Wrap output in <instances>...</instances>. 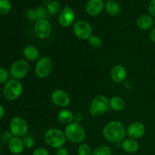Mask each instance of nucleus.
I'll list each match as a JSON object with an SVG mask.
<instances>
[{
	"mask_svg": "<svg viewBox=\"0 0 155 155\" xmlns=\"http://www.w3.org/2000/svg\"><path fill=\"white\" fill-rule=\"evenodd\" d=\"M102 134L107 142L118 145L126 139L127 128L120 121L111 120L105 124L102 130Z\"/></svg>",
	"mask_w": 155,
	"mask_h": 155,
	"instance_id": "obj_1",
	"label": "nucleus"
},
{
	"mask_svg": "<svg viewBox=\"0 0 155 155\" xmlns=\"http://www.w3.org/2000/svg\"><path fill=\"white\" fill-rule=\"evenodd\" d=\"M44 140L50 148L58 149L64 147L68 139L64 132L59 129L51 128L46 130L44 133Z\"/></svg>",
	"mask_w": 155,
	"mask_h": 155,
	"instance_id": "obj_2",
	"label": "nucleus"
},
{
	"mask_svg": "<svg viewBox=\"0 0 155 155\" xmlns=\"http://www.w3.org/2000/svg\"><path fill=\"white\" fill-rule=\"evenodd\" d=\"M24 87L20 80L12 79L9 80L3 87L2 95L8 101H15L22 95Z\"/></svg>",
	"mask_w": 155,
	"mask_h": 155,
	"instance_id": "obj_3",
	"label": "nucleus"
},
{
	"mask_svg": "<svg viewBox=\"0 0 155 155\" xmlns=\"http://www.w3.org/2000/svg\"><path fill=\"white\" fill-rule=\"evenodd\" d=\"M64 132L67 139L72 143L82 144V142L86 139V130L80 124L74 122L71 123L69 125L66 126Z\"/></svg>",
	"mask_w": 155,
	"mask_h": 155,
	"instance_id": "obj_4",
	"label": "nucleus"
},
{
	"mask_svg": "<svg viewBox=\"0 0 155 155\" xmlns=\"http://www.w3.org/2000/svg\"><path fill=\"white\" fill-rule=\"evenodd\" d=\"M110 108V100L106 96L99 95L92 100L89 111L92 116L99 117L105 114Z\"/></svg>",
	"mask_w": 155,
	"mask_h": 155,
	"instance_id": "obj_5",
	"label": "nucleus"
},
{
	"mask_svg": "<svg viewBox=\"0 0 155 155\" xmlns=\"http://www.w3.org/2000/svg\"><path fill=\"white\" fill-rule=\"evenodd\" d=\"M30 69V64L26 59H18L11 65L9 74L13 79L21 80L27 77Z\"/></svg>",
	"mask_w": 155,
	"mask_h": 155,
	"instance_id": "obj_6",
	"label": "nucleus"
},
{
	"mask_svg": "<svg viewBox=\"0 0 155 155\" xmlns=\"http://www.w3.org/2000/svg\"><path fill=\"white\" fill-rule=\"evenodd\" d=\"M29 130L28 123L21 117H15L12 118L9 124V131L15 137L25 136Z\"/></svg>",
	"mask_w": 155,
	"mask_h": 155,
	"instance_id": "obj_7",
	"label": "nucleus"
},
{
	"mask_svg": "<svg viewBox=\"0 0 155 155\" xmlns=\"http://www.w3.org/2000/svg\"><path fill=\"white\" fill-rule=\"evenodd\" d=\"M53 69V62L49 57L39 58L35 67V74L40 79H45L51 74Z\"/></svg>",
	"mask_w": 155,
	"mask_h": 155,
	"instance_id": "obj_8",
	"label": "nucleus"
},
{
	"mask_svg": "<svg viewBox=\"0 0 155 155\" xmlns=\"http://www.w3.org/2000/svg\"><path fill=\"white\" fill-rule=\"evenodd\" d=\"M74 33L78 39L82 40H87L92 35V27L89 23L85 21H77L73 26Z\"/></svg>",
	"mask_w": 155,
	"mask_h": 155,
	"instance_id": "obj_9",
	"label": "nucleus"
},
{
	"mask_svg": "<svg viewBox=\"0 0 155 155\" xmlns=\"http://www.w3.org/2000/svg\"><path fill=\"white\" fill-rule=\"evenodd\" d=\"M33 30L39 39H47L51 35L52 27L49 21L46 19L37 20L34 23Z\"/></svg>",
	"mask_w": 155,
	"mask_h": 155,
	"instance_id": "obj_10",
	"label": "nucleus"
},
{
	"mask_svg": "<svg viewBox=\"0 0 155 155\" xmlns=\"http://www.w3.org/2000/svg\"><path fill=\"white\" fill-rule=\"evenodd\" d=\"M51 101L59 107H66L71 103V97L62 89H54L51 94Z\"/></svg>",
	"mask_w": 155,
	"mask_h": 155,
	"instance_id": "obj_11",
	"label": "nucleus"
},
{
	"mask_svg": "<svg viewBox=\"0 0 155 155\" xmlns=\"http://www.w3.org/2000/svg\"><path fill=\"white\" fill-rule=\"evenodd\" d=\"M146 132V128L142 123L135 121L129 124L127 127V136L130 139H138L143 137Z\"/></svg>",
	"mask_w": 155,
	"mask_h": 155,
	"instance_id": "obj_12",
	"label": "nucleus"
},
{
	"mask_svg": "<svg viewBox=\"0 0 155 155\" xmlns=\"http://www.w3.org/2000/svg\"><path fill=\"white\" fill-rule=\"evenodd\" d=\"M75 20V12L69 6H65L58 15V23L64 28L71 27Z\"/></svg>",
	"mask_w": 155,
	"mask_h": 155,
	"instance_id": "obj_13",
	"label": "nucleus"
},
{
	"mask_svg": "<svg viewBox=\"0 0 155 155\" xmlns=\"http://www.w3.org/2000/svg\"><path fill=\"white\" fill-rule=\"evenodd\" d=\"M110 78L115 83H123L127 77V71L125 67L121 64L114 65L110 70Z\"/></svg>",
	"mask_w": 155,
	"mask_h": 155,
	"instance_id": "obj_14",
	"label": "nucleus"
},
{
	"mask_svg": "<svg viewBox=\"0 0 155 155\" xmlns=\"http://www.w3.org/2000/svg\"><path fill=\"white\" fill-rule=\"evenodd\" d=\"M104 5L103 0H89L86 5V12L90 16H97L103 12Z\"/></svg>",
	"mask_w": 155,
	"mask_h": 155,
	"instance_id": "obj_15",
	"label": "nucleus"
},
{
	"mask_svg": "<svg viewBox=\"0 0 155 155\" xmlns=\"http://www.w3.org/2000/svg\"><path fill=\"white\" fill-rule=\"evenodd\" d=\"M8 148L9 151L14 155L21 154L24 150V141L21 138L14 136L12 140L8 144Z\"/></svg>",
	"mask_w": 155,
	"mask_h": 155,
	"instance_id": "obj_16",
	"label": "nucleus"
},
{
	"mask_svg": "<svg viewBox=\"0 0 155 155\" xmlns=\"http://www.w3.org/2000/svg\"><path fill=\"white\" fill-rule=\"evenodd\" d=\"M120 146L123 151L127 154H136L139 150V144L137 140L133 139H125L120 143Z\"/></svg>",
	"mask_w": 155,
	"mask_h": 155,
	"instance_id": "obj_17",
	"label": "nucleus"
},
{
	"mask_svg": "<svg viewBox=\"0 0 155 155\" xmlns=\"http://www.w3.org/2000/svg\"><path fill=\"white\" fill-rule=\"evenodd\" d=\"M23 55L27 61H36L39 58V51L34 45H28L24 48Z\"/></svg>",
	"mask_w": 155,
	"mask_h": 155,
	"instance_id": "obj_18",
	"label": "nucleus"
},
{
	"mask_svg": "<svg viewBox=\"0 0 155 155\" xmlns=\"http://www.w3.org/2000/svg\"><path fill=\"white\" fill-rule=\"evenodd\" d=\"M154 24V18L150 15H143L139 17L136 21V25L140 30H148L153 27Z\"/></svg>",
	"mask_w": 155,
	"mask_h": 155,
	"instance_id": "obj_19",
	"label": "nucleus"
},
{
	"mask_svg": "<svg viewBox=\"0 0 155 155\" xmlns=\"http://www.w3.org/2000/svg\"><path fill=\"white\" fill-rule=\"evenodd\" d=\"M57 118L60 124L68 126L74 122V114L68 109H63L58 112Z\"/></svg>",
	"mask_w": 155,
	"mask_h": 155,
	"instance_id": "obj_20",
	"label": "nucleus"
},
{
	"mask_svg": "<svg viewBox=\"0 0 155 155\" xmlns=\"http://www.w3.org/2000/svg\"><path fill=\"white\" fill-rule=\"evenodd\" d=\"M110 100V107L112 110L115 111H121L124 110L126 107V102L123 98L120 96H115L112 97Z\"/></svg>",
	"mask_w": 155,
	"mask_h": 155,
	"instance_id": "obj_21",
	"label": "nucleus"
},
{
	"mask_svg": "<svg viewBox=\"0 0 155 155\" xmlns=\"http://www.w3.org/2000/svg\"><path fill=\"white\" fill-rule=\"evenodd\" d=\"M106 12L110 16H117L120 12V6L117 2L110 0L106 2L104 5Z\"/></svg>",
	"mask_w": 155,
	"mask_h": 155,
	"instance_id": "obj_22",
	"label": "nucleus"
},
{
	"mask_svg": "<svg viewBox=\"0 0 155 155\" xmlns=\"http://www.w3.org/2000/svg\"><path fill=\"white\" fill-rule=\"evenodd\" d=\"M47 12L48 13H49L50 15H57V14H59L61 12V5L59 2L55 1H50L47 4Z\"/></svg>",
	"mask_w": 155,
	"mask_h": 155,
	"instance_id": "obj_23",
	"label": "nucleus"
},
{
	"mask_svg": "<svg viewBox=\"0 0 155 155\" xmlns=\"http://www.w3.org/2000/svg\"><path fill=\"white\" fill-rule=\"evenodd\" d=\"M87 42L91 48H95V49H98V48H101L103 45L101 39L99 36H96V35H92V36L87 39Z\"/></svg>",
	"mask_w": 155,
	"mask_h": 155,
	"instance_id": "obj_24",
	"label": "nucleus"
},
{
	"mask_svg": "<svg viewBox=\"0 0 155 155\" xmlns=\"http://www.w3.org/2000/svg\"><path fill=\"white\" fill-rule=\"evenodd\" d=\"M92 155H112V151L107 145H100L92 150Z\"/></svg>",
	"mask_w": 155,
	"mask_h": 155,
	"instance_id": "obj_25",
	"label": "nucleus"
},
{
	"mask_svg": "<svg viewBox=\"0 0 155 155\" xmlns=\"http://www.w3.org/2000/svg\"><path fill=\"white\" fill-rule=\"evenodd\" d=\"M92 150L90 145L86 143H82L77 149V154L78 155H92Z\"/></svg>",
	"mask_w": 155,
	"mask_h": 155,
	"instance_id": "obj_26",
	"label": "nucleus"
},
{
	"mask_svg": "<svg viewBox=\"0 0 155 155\" xmlns=\"http://www.w3.org/2000/svg\"><path fill=\"white\" fill-rule=\"evenodd\" d=\"M12 9V4L9 0H0V15H6Z\"/></svg>",
	"mask_w": 155,
	"mask_h": 155,
	"instance_id": "obj_27",
	"label": "nucleus"
},
{
	"mask_svg": "<svg viewBox=\"0 0 155 155\" xmlns=\"http://www.w3.org/2000/svg\"><path fill=\"white\" fill-rule=\"evenodd\" d=\"M36 12V15L37 20H41V19H45L47 16V9H45V8L42 7V6H39L36 8L35 10Z\"/></svg>",
	"mask_w": 155,
	"mask_h": 155,
	"instance_id": "obj_28",
	"label": "nucleus"
},
{
	"mask_svg": "<svg viewBox=\"0 0 155 155\" xmlns=\"http://www.w3.org/2000/svg\"><path fill=\"white\" fill-rule=\"evenodd\" d=\"M9 73L5 68L0 67V84L6 83L8 81Z\"/></svg>",
	"mask_w": 155,
	"mask_h": 155,
	"instance_id": "obj_29",
	"label": "nucleus"
},
{
	"mask_svg": "<svg viewBox=\"0 0 155 155\" xmlns=\"http://www.w3.org/2000/svg\"><path fill=\"white\" fill-rule=\"evenodd\" d=\"M25 17L28 21L31 22H36L37 21V18L36 15V12L33 9H27L25 12Z\"/></svg>",
	"mask_w": 155,
	"mask_h": 155,
	"instance_id": "obj_30",
	"label": "nucleus"
},
{
	"mask_svg": "<svg viewBox=\"0 0 155 155\" xmlns=\"http://www.w3.org/2000/svg\"><path fill=\"white\" fill-rule=\"evenodd\" d=\"M24 141V148H27V149H31L34 147L35 145V141L34 139H33L30 136H26L24 137V139H23Z\"/></svg>",
	"mask_w": 155,
	"mask_h": 155,
	"instance_id": "obj_31",
	"label": "nucleus"
},
{
	"mask_svg": "<svg viewBox=\"0 0 155 155\" xmlns=\"http://www.w3.org/2000/svg\"><path fill=\"white\" fill-rule=\"evenodd\" d=\"M13 137H14V136L12 134V133H11L9 130L5 131L4 133L1 135L2 141V142L5 144H8V142L12 140V139Z\"/></svg>",
	"mask_w": 155,
	"mask_h": 155,
	"instance_id": "obj_32",
	"label": "nucleus"
},
{
	"mask_svg": "<svg viewBox=\"0 0 155 155\" xmlns=\"http://www.w3.org/2000/svg\"><path fill=\"white\" fill-rule=\"evenodd\" d=\"M32 155H49L48 149L44 147H38L32 153Z\"/></svg>",
	"mask_w": 155,
	"mask_h": 155,
	"instance_id": "obj_33",
	"label": "nucleus"
},
{
	"mask_svg": "<svg viewBox=\"0 0 155 155\" xmlns=\"http://www.w3.org/2000/svg\"><path fill=\"white\" fill-rule=\"evenodd\" d=\"M148 10L150 15L153 18H155V0H151L148 4Z\"/></svg>",
	"mask_w": 155,
	"mask_h": 155,
	"instance_id": "obj_34",
	"label": "nucleus"
},
{
	"mask_svg": "<svg viewBox=\"0 0 155 155\" xmlns=\"http://www.w3.org/2000/svg\"><path fill=\"white\" fill-rule=\"evenodd\" d=\"M83 114L80 112H77V113L74 114V122L77 123V124H80L83 121Z\"/></svg>",
	"mask_w": 155,
	"mask_h": 155,
	"instance_id": "obj_35",
	"label": "nucleus"
},
{
	"mask_svg": "<svg viewBox=\"0 0 155 155\" xmlns=\"http://www.w3.org/2000/svg\"><path fill=\"white\" fill-rule=\"evenodd\" d=\"M55 155H69V151L64 147H61L56 149Z\"/></svg>",
	"mask_w": 155,
	"mask_h": 155,
	"instance_id": "obj_36",
	"label": "nucleus"
},
{
	"mask_svg": "<svg viewBox=\"0 0 155 155\" xmlns=\"http://www.w3.org/2000/svg\"><path fill=\"white\" fill-rule=\"evenodd\" d=\"M149 36H150V39H151V42H153L155 44V27H154V28L151 30Z\"/></svg>",
	"mask_w": 155,
	"mask_h": 155,
	"instance_id": "obj_37",
	"label": "nucleus"
},
{
	"mask_svg": "<svg viewBox=\"0 0 155 155\" xmlns=\"http://www.w3.org/2000/svg\"><path fill=\"white\" fill-rule=\"evenodd\" d=\"M5 115V108L2 104H0V120L3 118Z\"/></svg>",
	"mask_w": 155,
	"mask_h": 155,
	"instance_id": "obj_38",
	"label": "nucleus"
},
{
	"mask_svg": "<svg viewBox=\"0 0 155 155\" xmlns=\"http://www.w3.org/2000/svg\"><path fill=\"white\" fill-rule=\"evenodd\" d=\"M1 135H2L1 134V130H0V138H1Z\"/></svg>",
	"mask_w": 155,
	"mask_h": 155,
	"instance_id": "obj_39",
	"label": "nucleus"
},
{
	"mask_svg": "<svg viewBox=\"0 0 155 155\" xmlns=\"http://www.w3.org/2000/svg\"><path fill=\"white\" fill-rule=\"evenodd\" d=\"M105 1H110V0H105Z\"/></svg>",
	"mask_w": 155,
	"mask_h": 155,
	"instance_id": "obj_40",
	"label": "nucleus"
},
{
	"mask_svg": "<svg viewBox=\"0 0 155 155\" xmlns=\"http://www.w3.org/2000/svg\"><path fill=\"white\" fill-rule=\"evenodd\" d=\"M0 150H1V146H0Z\"/></svg>",
	"mask_w": 155,
	"mask_h": 155,
	"instance_id": "obj_41",
	"label": "nucleus"
}]
</instances>
